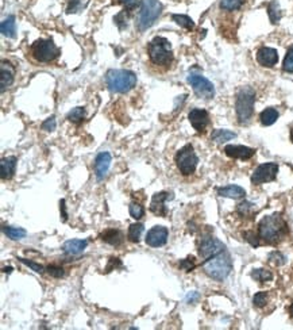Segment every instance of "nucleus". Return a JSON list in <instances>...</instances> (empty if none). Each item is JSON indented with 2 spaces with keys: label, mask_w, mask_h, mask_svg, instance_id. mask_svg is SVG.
<instances>
[{
  "label": "nucleus",
  "mask_w": 293,
  "mask_h": 330,
  "mask_svg": "<svg viewBox=\"0 0 293 330\" xmlns=\"http://www.w3.org/2000/svg\"><path fill=\"white\" fill-rule=\"evenodd\" d=\"M243 235H245L246 241H249V243L251 244L253 247H258V245H259V241H258L259 235L255 234L254 231H246V233Z\"/></svg>",
  "instance_id": "nucleus-44"
},
{
  "label": "nucleus",
  "mask_w": 293,
  "mask_h": 330,
  "mask_svg": "<svg viewBox=\"0 0 293 330\" xmlns=\"http://www.w3.org/2000/svg\"><path fill=\"white\" fill-rule=\"evenodd\" d=\"M188 83L190 87L193 88L194 94L200 98V99L210 100L215 96V87L210 80L206 79L204 76L198 75V73H189L188 76Z\"/></svg>",
  "instance_id": "nucleus-9"
},
{
  "label": "nucleus",
  "mask_w": 293,
  "mask_h": 330,
  "mask_svg": "<svg viewBox=\"0 0 293 330\" xmlns=\"http://www.w3.org/2000/svg\"><path fill=\"white\" fill-rule=\"evenodd\" d=\"M196 266V264H194V259L193 257H188V259L182 260L181 263H180V268H182L184 271H186V272H189V271H192Z\"/></svg>",
  "instance_id": "nucleus-45"
},
{
  "label": "nucleus",
  "mask_w": 293,
  "mask_h": 330,
  "mask_svg": "<svg viewBox=\"0 0 293 330\" xmlns=\"http://www.w3.org/2000/svg\"><path fill=\"white\" fill-rule=\"evenodd\" d=\"M3 231L8 238L14 239V241H16V239H22L23 237H26V234H27V231L24 230V229H22V227L4 226Z\"/></svg>",
  "instance_id": "nucleus-29"
},
{
  "label": "nucleus",
  "mask_w": 293,
  "mask_h": 330,
  "mask_svg": "<svg viewBox=\"0 0 293 330\" xmlns=\"http://www.w3.org/2000/svg\"><path fill=\"white\" fill-rule=\"evenodd\" d=\"M169 231L165 226H154L147 231L146 244L151 248H161L168 243Z\"/></svg>",
  "instance_id": "nucleus-12"
},
{
  "label": "nucleus",
  "mask_w": 293,
  "mask_h": 330,
  "mask_svg": "<svg viewBox=\"0 0 293 330\" xmlns=\"http://www.w3.org/2000/svg\"><path fill=\"white\" fill-rule=\"evenodd\" d=\"M108 89L115 94H126L137 85V75L128 69H110L106 73Z\"/></svg>",
  "instance_id": "nucleus-4"
},
{
  "label": "nucleus",
  "mask_w": 293,
  "mask_h": 330,
  "mask_svg": "<svg viewBox=\"0 0 293 330\" xmlns=\"http://www.w3.org/2000/svg\"><path fill=\"white\" fill-rule=\"evenodd\" d=\"M290 139H292V141H293V129H292V130H290Z\"/></svg>",
  "instance_id": "nucleus-50"
},
{
  "label": "nucleus",
  "mask_w": 293,
  "mask_h": 330,
  "mask_svg": "<svg viewBox=\"0 0 293 330\" xmlns=\"http://www.w3.org/2000/svg\"><path fill=\"white\" fill-rule=\"evenodd\" d=\"M110 165H111V155L108 152H102V153L96 156L95 164H93L96 179L103 180L108 173Z\"/></svg>",
  "instance_id": "nucleus-16"
},
{
  "label": "nucleus",
  "mask_w": 293,
  "mask_h": 330,
  "mask_svg": "<svg viewBox=\"0 0 293 330\" xmlns=\"http://www.w3.org/2000/svg\"><path fill=\"white\" fill-rule=\"evenodd\" d=\"M226 247L224 244L220 243L218 238H215L212 235H207L202 239V243L199 245V253L202 256L203 259L207 260L212 257V256L218 255L222 251H224Z\"/></svg>",
  "instance_id": "nucleus-11"
},
{
  "label": "nucleus",
  "mask_w": 293,
  "mask_h": 330,
  "mask_svg": "<svg viewBox=\"0 0 293 330\" xmlns=\"http://www.w3.org/2000/svg\"><path fill=\"white\" fill-rule=\"evenodd\" d=\"M0 71H2V76H0V89L2 92L6 91V88H8L14 83L15 80V68L14 65L10 63V61L3 60L2 61V67H0Z\"/></svg>",
  "instance_id": "nucleus-17"
},
{
  "label": "nucleus",
  "mask_w": 293,
  "mask_h": 330,
  "mask_svg": "<svg viewBox=\"0 0 293 330\" xmlns=\"http://www.w3.org/2000/svg\"><path fill=\"white\" fill-rule=\"evenodd\" d=\"M143 233V225L142 223H133L128 227V233H127V237L130 239L131 243L138 244L139 239H141V235Z\"/></svg>",
  "instance_id": "nucleus-28"
},
{
  "label": "nucleus",
  "mask_w": 293,
  "mask_h": 330,
  "mask_svg": "<svg viewBox=\"0 0 293 330\" xmlns=\"http://www.w3.org/2000/svg\"><path fill=\"white\" fill-rule=\"evenodd\" d=\"M88 6V0H68L67 14H77Z\"/></svg>",
  "instance_id": "nucleus-32"
},
{
  "label": "nucleus",
  "mask_w": 293,
  "mask_h": 330,
  "mask_svg": "<svg viewBox=\"0 0 293 330\" xmlns=\"http://www.w3.org/2000/svg\"><path fill=\"white\" fill-rule=\"evenodd\" d=\"M59 211H61V215H62V221H67L68 214H67V206H65V200H61L59 202Z\"/></svg>",
  "instance_id": "nucleus-46"
},
{
  "label": "nucleus",
  "mask_w": 293,
  "mask_h": 330,
  "mask_svg": "<svg viewBox=\"0 0 293 330\" xmlns=\"http://www.w3.org/2000/svg\"><path fill=\"white\" fill-rule=\"evenodd\" d=\"M278 173V164L277 163H265L258 165L255 171L251 175V184L258 186V184L269 183L276 180Z\"/></svg>",
  "instance_id": "nucleus-10"
},
{
  "label": "nucleus",
  "mask_w": 293,
  "mask_h": 330,
  "mask_svg": "<svg viewBox=\"0 0 293 330\" xmlns=\"http://www.w3.org/2000/svg\"><path fill=\"white\" fill-rule=\"evenodd\" d=\"M11 269H12L11 266H8V268H4L3 272H8V274H10V272H11Z\"/></svg>",
  "instance_id": "nucleus-48"
},
{
  "label": "nucleus",
  "mask_w": 293,
  "mask_h": 330,
  "mask_svg": "<svg viewBox=\"0 0 293 330\" xmlns=\"http://www.w3.org/2000/svg\"><path fill=\"white\" fill-rule=\"evenodd\" d=\"M288 226L280 214L266 215L258 223V235L266 244H277L285 237Z\"/></svg>",
  "instance_id": "nucleus-1"
},
{
  "label": "nucleus",
  "mask_w": 293,
  "mask_h": 330,
  "mask_svg": "<svg viewBox=\"0 0 293 330\" xmlns=\"http://www.w3.org/2000/svg\"><path fill=\"white\" fill-rule=\"evenodd\" d=\"M237 137V133L230 132V130H224V129H216L211 134V139L216 143H223L230 139H234Z\"/></svg>",
  "instance_id": "nucleus-25"
},
{
  "label": "nucleus",
  "mask_w": 293,
  "mask_h": 330,
  "mask_svg": "<svg viewBox=\"0 0 293 330\" xmlns=\"http://www.w3.org/2000/svg\"><path fill=\"white\" fill-rule=\"evenodd\" d=\"M254 208V204L250 202H242L239 206H238V213L241 215H249L250 211Z\"/></svg>",
  "instance_id": "nucleus-42"
},
{
  "label": "nucleus",
  "mask_w": 293,
  "mask_h": 330,
  "mask_svg": "<svg viewBox=\"0 0 293 330\" xmlns=\"http://www.w3.org/2000/svg\"><path fill=\"white\" fill-rule=\"evenodd\" d=\"M171 194L169 192H157L153 199H151L150 203V211L153 214L158 215V217H165L168 213L167 207H165V202H167L168 199L171 198Z\"/></svg>",
  "instance_id": "nucleus-18"
},
{
  "label": "nucleus",
  "mask_w": 293,
  "mask_h": 330,
  "mask_svg": "<svg viewBox=\"0 0 293 330\" xmlns=\"http://www.w3.org/2000/svg\"><path fill=\"white\" fill-rule=\"evenodd\" d=\"M268 15H269L270 22L273 24H277L280 22L282 16L281 7H280V3L277 0H272L269 4H268Z\"/></svg>",
  "instance_id": "nucleus-26"
},
{
  "label": "nucleus",
  "mask_w": 293,
  "mask_h": 330,
  "mask_svg": "<svg viewBox=\"0 0 293 330\" xmlns=\"http://www.w3.org/2000/svg\"><path fill=\"white\" fill-rule=\"evenodd\" d=\"M251 278H253L255 282L266 283V282H270V280L273 279V274H272L269 269L259 268V269H254L253 272H251Z\"/></svg>",
  "instance_id": "nucleus-30"
},
{
  "label": "nucleus",
  "mask_w": 293,
  "mask_h": 330,
  "mask_svg": "<svg viewBox=\"0 0 293 330\" xmlns=\"http://www.w3.org/2000/svg\"><path fill=\"white\" fill-rule=\"evenodd\" d=\"M216 191H218V195L222 196V198L242 199L246 196L245 188L239 187V186H235V184L226 186V187H219Z\"/></svg>",
  "instance_id": "nucleus-21"
},
{
  "label": "nucleus",
  "mask_w": 293,
  "mask_h": 330,
  "mask_svg": "<svg viewBox=\"0 0 293 330\" xmlns=\"http://www.w3.org/2000/svg\"><path fill=\"white\" fill-rule=\"evenodd\" d=\"M114 3L116 4H123L124 10L128 12L134 11L135 8L142 4V0H114Z\"/></svg>",
  "instance_id": "nucleus-37"
},
{
  "label": "nucleus",
  "mask_w": 293,
  "mask_h": 330,
  "mask_svg": "<svg viewBox=\"0 0 293 330\" xmlns=\"http://www.w3.org/2000/svg\"><path fill=\"white\" fill-rule=\"evenodd\" d=\"M289 313H290V315H292V317H293V303H292V305H290V307H289Z\"/></svg>",
  "instance_id": "nucleus-49"
},
{
  "label": "nucleus",
  "mask_w": 293,
  "mask_h": 330,
  "mask_svg": "<svg viewBox=\"0 0 293 330\" xmlns=\"http://www.w3.org/2000/svg\"><path fill=\"white\" fill-rule=\"evenodd\" d=\"M282 71L286 73H293V45H290L286 50L285 58L282 63Z\"/></svg>",
  "instance_id": "nucleus-34"
},
{
  "label": "nucleus",
  "mask_w": 293,
  "mask_h": 330,
  "mask_svg": "<svg viewBox=\"0 0 293 330\" xmlns=\"http://www.w3.org/2000/svg\"><path fill=\"white\" fill-rule=\"evenodd\" d=\"M253 303L255 307L266 306V303H268V292H265V291L257 292V294L254 295Z\"/></svg>",
  "instance_id": "nucleus-38"
},
{
  "label": "nucleus",
  "mask_w": 293,
  "mask_h": 330,
  "mask_svg": "<svg viewBox=\"0 0 293 330\" xmlns=\"http://www.w3.org/2000/svg\"><path fill=\"white\" fill-rule=\"evenodd\" d=\"M84 118H85V108L84 107L72 108L67 115V119L73 122V124H80V122H83Z\"/></svg>",
  "instance_id": "nucleus-33"
},
{
  "label": "nucleus",
  "mask_w": 293,
  "mask_h": 330,
  "mask_svg": "<svg viewBox=\"0 0 293 330\" xmlns=\"http://www.w3.org/2000/svg\"><path fill=\"white\" fill-rule=\"evenodd\" d=\"M186 299H188V302H190V303L196 302V301L199 299V294L196 292V291H193V292H190V294L188 295V298Z\"/></svg>",
  "instance_id": "nucleus-47"
},
{
  "label": "nucleus",
  "mask_w": 293,
  "mask_h": 330,
  "mask_svg": "<svg viewBox=\"0 0 293 330\" xmlns=\"http://www.w3.org/2000/svg\"><path fill=\"white\" fill-rule=\"evenodd\" d=\"M128 211H130V215L134 219H141L145 215V208H143L139 203H130V207H128Z\"/></svg>",
  "instance_id": "nucleus-36"
},
{
  "label": "nucleus",
  "mask_w": 293,
  "mask_h": 330,
  "mask_svg": "<svg viewBox=\"0 0 293 330\" xmlns=\"http://www.w3.org/2000/svg\"><path fill=\"white\" fill-rule=\"evenodd\" d=\"M173 22L181 26V27L186 28V30H193L194 28V22L192 20V18H189L188 15H182V14H173L172 15Z\"/></svg>",
  "instance_id": "nucleus-27"
},
{
  "label": "nucleus",
  "mask_w": 293,
  "mask_h": 330,
  "mask_svg": "<svg viewBox=\"0 0 293 330\" xmlns=\"http://www.w3.org/2000/svg\"><path fill=\"white\" fill-rule=\"evenodd\" d=\"M88 247V241L87 239H69L67 243L62 245V251L63 253L67 255H80L83 253L84 249Z\"/></svg>",
  "instance_id": "nucleus-20"
},
{
  "label": "nucleus",
  "mask_w": 293,
  "mask_h": 330,
  "mask_svg": "<svg viewBox=\"0 0 293 330\" xmlns=\"http://www.w3.org/2000/svg\"><path fill=\"white\" fill-rule=\"evenodd\" d=\"M16 157L14 156H10V157H4L0 161V176L3 180L11 179L14 173H15V168H16Z\"/></svg>",
  "instance_id": "nucleus-19"
},
{
  "label": "nucleus",
  "mask_w": 293,
  "mask_h": 330,
  "mask_svg": "<svg viewBox=\"0 0 293 330\" xmlns=\"http://www.w3.org/2000/svg\"><path fill=\"white\" fill-rule=\"evenodd\" d=\"M203 271L207 276H210L216 282L226 280L227 276L233 271V260H231L230 253L227 252V249H224L218 255L204 260L203 261Z\"/></svg>",
  "instance_id": "nucleus-2"
},
{
  "label": "nucleus",
  "mask_w": 293,
  "mask_h": 330,
  "mask_svg": "<svg viewBox=\"0 0 293 330\" xmlns=\"http://www.w3.org/2000/svg\"><path fill=\"white\" fill-rule=\"evenodd\" d=\"M131 12L126 11V10H123L118 14V15L114 18V22L116 23V26L119 27V30H123V28L127 27V20H128V15H130Z\"/></svg>",
  "instance_id": "nucleus-35"
},
{
  "label": "nucleus",
  "mask_w": 293,
  "mask_h": 330,
  "mask_svg": "<svg viewBox=\"0 0 293 330\" xmlns=\"http://www.w3.org/2000/svg\"><path fill=\"white\" fill-rule=\"evenodd\" d=\"M285 256L280 253V252L274 251L272 252L269 255V261L270 263L276 264V265H282V264H285Z\"/></svg>",
  "instance_id": "nucleus-39"
},
{
  "label": "nucleus",
  "mask_w": 293,
  "mask_h": 330,
  "mask_svg": "<svg viewBox=\"0 0 293 330\" xmlns=\"http://www.w3.org/2000/svg\"><path fill=\"white\" fill-rule=\"evenodd\" d=\"M278 111L273 107H268L265 108L264 111L259 114V122H261L264 126H272L273 124H276V121L278 119Z\"/></svg>",
  "instance_id": "nucleus-24"
},
{
  "label": "nucleus",
  "mask_w": 293,
  "mask_h": 330,
  "mask_svg": "<svg viewBox=\"0 0 293 330\" xmlns=\"http://www.w3.org/2000/svg\"><path fill=\"white\" fill-rule=\"evenodd\" d=\"M102 239L104 243L110 244V245H114V247H118L123 243V233L120 230H116V229H108L102 234Z\"/></svg>",
  "instance_id": "nucleus-23"
},
{
  "label": "nucleus",
  "mask_w": 293,
  "mask_h": 330,
  "mask_svg": "<svg viewBox=\"0 0 293 330\" xmlns=\"http://www.w3.org/2000/svg\"><path fill=\"white\" fill-rule=\"evenodd\" d=\"M0 32L4 37L7 38H15L16 37V22H15V16L10 15L7 16L6 19L2 22L0 24Z\"/></svg>",
  "instance_id": "nucleus-22"
},
{
  "label": "nucleus",
  "mask_w": 293,
  "mask_h": 330,
  "mask_svg": "<svg viewBox=\"0 0 293 330\" xmlns=\"http://www.w3.org/2000/svg\"><path fill=\"white\" fill-rule=\"evenodd\" d=\"M41 128H42V130H45V132H53V130L56 129V118L53 115L50 116V118H48L44 124L41 125Z\"/></svg>",
  "instance_id": "nucleus-43"
},
{
  "label": "nucleus",
  "mask_w": 293,
  "mask_h": 330,
  "mask_svg": "<svg viewBox=\"0 0 293 330\" xmlns=\"http://www.w3.org/2000/svg\"><path fill=\"white\" fill-rule=\"evenodd\" d=\"M18 260H19L22 264H24V265L30 266V268H31L34 272H37V274H44L45 268L41 265V264H37V263H34V261H30V260H27V259H22V257H19Z\"/></svg>",
  "instance_id": "nucleus-40"
},
{
  "label": "nucleus",
  "mask_w": 293,
  "mask_h": 330,
  "mask_svg": "<svg viewBox=\"0 0 293 330\" xmlns=\"http://www.w3.org/2000/svg\"><path fill=\"white\" fill-rule=\"evenodd\" d=\"M59 54H61V50L53 40L40 38V40L34 41L30 46V56L40 64H50L58 58Z\"/></svg>",
  "instance_id": "nucleus-6"
},
{
  "label": "nucleus",
  "mask_w": 293,
  "mask_h": 330,
  "mask_svg": "<svg viewBox=\"0 0 293 330\" xmlns=\"http://www.w3.org/2000/svg\"><path fill=\"white\" fill-rule=\"evenodd\" d=\"M257 63L264 68H273L278 63V53L276 49L262 46L257 50Z\"/></svg>",
  "instance_id": "nucleus-14"
},
{
  "label": "nucleus",
  "mask_w": 293,
  "mask_h": 330,
  "mask_svg": "<svg viewBox=\"0 0 293 330\" xmlns=\"http://www.w3.org/2000/svg\"><path fill=\"white\" fill-rule=\"evenodd\" d=\"M255 91L251 87H242L235 98V112L241 125L249 124L254 112Z\"/></svg>",
  "instance_id": "nucleus-5"
},
{
  "label": "nucleus",
  "mask_w": 293,
  "mask_h": 330,
  "mask_svg": "<svg viewBox=\"0 0 293 330\" xmlns=\"http://www.w3.org/2000/svg\"><path fill=\"white\" fill-rule=\"evenodd\" d=\"M48 274L50 275V276H53V278H62L63 275H65V272H63V268L62 266H58V265H49L48 268Z\"/></svg>",
  "instance_id": "nucleus-41"
},
{
  "label": "nucleus",
  "mask_w": 293,
  "mask_h": 330,
  "mask_svg": "<svg viewBox=\"0 0 293 330\" xmlns=\"http://www.w3.org/2000/svg\"><path fill=\"white\" fill-rule=\"evenodd\" d=\"M223 152L231 159L243 160V161L251 159L255 155V149L245 146V145H226Z\"/></svg>",
  "instance_id": "nucleus-15"
},
{
  "label": "nucleus",
  "mask_w": 293,
  "mask_h": 330,
  "mask_svg": "<svg viewBox=\"0 0 293 330\" xmlns=\"http://www.w3.org/2000/svg\"><path fill=\"white\" fill-rule=\"evenodd\" d=\"M176 165H177L178 171L181 172V175L189 176L194 173L199 164V157L194 153V149L192 145H185L177 152L175 157Z\"/></svg>",
  "instance_id": "nucleus-8"
},
{
  "label": "nucleus",
  "mask_w": 293,
  "mask_h": 330,
  "mask_svg": "<svg viewBox=\"0 0 293 330\" xmlns=\"http://www.w3.org/2000/svg\"><path fill=\"white\" fill-rule=\"evenodd\" d=\"M245 0H220L219 7L223 11H238L241 10Z\"/></svg>",
  "instance_id": "nucleus-31"
},
{
  "label": "nucleus",
  "mask_w": 293,
  "mask_h": 330,
  "mask_svg": "<svg viewBox=\"0 0 293 330\" xmlns=\"http://www.w3.org/2000/svg\"><path fill=\"white\" fill-rule=\"evenodd\" d=\"M188 119H189L190 125L193 126V129L198 133L206 132L207 126L210 124V115L203 108H193V110H190V112L188 114Z\"/></svg>",
  "instance_id": "nucleus-13"
},
{
  "label": "nucleus",
  "mask_w": 293,
  "mask_h": 330,
  "mask_svg": "<svg viewBox=\"0 0 293 330\" xmlns=\"http://www.w3.org/2000/svg\"><path fill=\"white\" fill-rule=\"evenodd\" d=\"M162 8L164 6L159 0H142L141 11L137 20V28L139 32H145L147 28H150L161 15Z\"/></svg>",
  "instance_id": "nucleus-7"
},
{
  "label": "nucleus",
  "mask_w": 293,
  "mask_h": 330,
  "mask_svg": "<svg viewBox=\"0 0 293 330\" xmlns=\"http://www.w3.org/2000/svg\"><path fill=\"white\" fill-rule=\"evenodd\" d=\"M149 60L153 65L158 68H169L173 63V52L171 42L164 37H154L147 45Z\"/></svg>",
  "instance_id": "nucleus-3"
}]
</instances>
